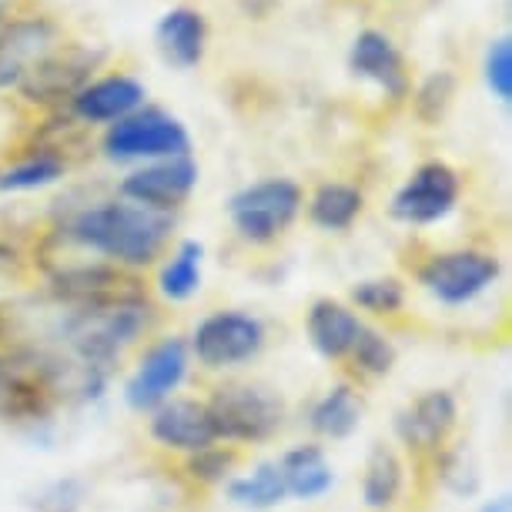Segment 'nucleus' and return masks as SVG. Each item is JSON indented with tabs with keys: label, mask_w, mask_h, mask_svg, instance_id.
Returning <instances> with one entry per match:
<instances>
[{
	"label": "nucleus",
	"mask_w": 512,
	"mask_h": 512,
	"mask_svg": "<svg viewBox=\"0 0 512 512\" xmlns=\"http://www.w3.org/2000/svg\"><path fill=\"white\" fill-rule=\"evenodd\" d=\"M225 496L231 506H238L245 512L278 509L288 499L278 459H262V462H255V469L245 472V476H231L225 482Z\"/></svg>",
	"instance_id": "nucleus-24"
},
{
	"label": "nucleus",
	"mask_w": 512,
	"mask_h": 512,
	"mask_svg": "<svg viewBox=\"0 0 512 512\" xmlns=\"http://www.w3.org/2000/svg\"><path fill=\"white\" fill-rule=\"evenodd\" d=\"M47 292L61 308H114L148 302V288L111 262H74L47 272Z\"/></svg>",
	"instance_id": "nucleus-4"
},
{
	"label": "nucleus",
	"mask_w": 512,
	"mask_h": 512,
	"mask_svg": "<svg viewBox=\"0 0 512 512\" xmlns=\"http://www.w3.org/2000/svg\"><path fill=\"white\" fill-rule=\"evenodd\" d=\"M349 67L355 77L382 88L385 98L392 101L409 98V74H405L402 54L382 31H362L355 37L349 51Z\"/></svg>",
	"instance_id": "nucleus-16"
},
{
	"label": "nucleus",
	"mask_w": 512,
	"mask_h": 512,
	"mask_svg": "<svg viewBox=\"0 0 512 512\" xmlns=\"http://www.w3.org/2000/svg\"><path fill=\"white\" fill-rule=\"evenodd\" d=\"M459 425V402L449 389H429L405 409L395 412V439L409 452L419 456H436L446 449L449 436Z\"/></svg>",
	"instance_id": "nucleus-13"
},
{
	"label": "nucleus",
	"mask_w": 512,
	"mask_h": 512,
	"mask_svg": "<svg viewBox=\"0 0 512 512\" xmlns=\"http://www.w3.org/2000/svg\"><path fill=\"white\" fill-rule=\"evenodd\" d=\"M188 369H191L188 338L181 335L158 338V342L144 349L134 372L128 375V382H124V402H128V409L151 415L158 405L175 399L181 382L188 379Z\"/></svg>",
	"instance_id": "nucleus-9"
},
{
	"label": "nucleus",
	"mask_w": 512,
	"mask_h": 512,
	"mask_svg": "<svg viewBox=\"0 0 512 512\" xmlns=\"http://www.w3.org/2000/svg\"><path fill=\"white\" fill-rule=\"evenodd\" d=\"M195 188H198V164L191 154H178V158H161L131 171L121 181V198L134 201L141 208L161 211V215H171V211L185 205Z\"/></svg>",
	"instance_id": "nucleus-12"
},
{
	"label": "nucleus",
	"mask_w": 512,
	"mask_h": 512,
	"mask_svg": "<svg viewBox=\"0 0 512 512\" xmlns=\"http://www.w3.org/2000/svg\"><path fill=\"white\" fill-rule=\"evenodd\" d=\"M499 275H502L499 255L482 248H452L432 255L419 268V285L436 302L459 308L476 302L482 292H489L499 282Z\"/></svg>",
	"instance_id": "nucleus-8"
},
{
	"label": "nucleus",
	"mask_w": 512,
	"mask_h": 512,
	"mask_svg": "<svg viewBox=\"0 0 512 512\" xmlns=\"http://www.w3.org/2000/svg\"><path fill=\"white\" fill-rule=\"evenodd\" d=\"M365 208V195L355 185H342V181H328L318 185L312 201H308V218L322 231H349L359 221Z\"/></svg>",
	"instance_id": "nucleus-25"
},
{
	"label": "nucleus",
	"mask_w": 512,
	"mask_h": 512,
	"mask_svg": "<svg viewBox=\"0 0 512 512\" xmlns=\"http://www.w3.org/2000/svg\"><path fill=\"white\" fill-rule=\"evenodd\" d=\"M235 466H238V452L231 446H221V442L185 456V472L195 482H201V486H225L235 476Z\"/></svg>",
	"instance_id": "nucleus-30"
},
{
	"label": "nucleus",
	"mask_w": 512,
	"mask_h": 512,
	"mask_svg": "<svg viewBox=\"0 0 512 512\" xmlns=\"http://www.w3.org/2000/svg\"><path fill=\"white\" fill-rule=\"evenodd\" d=\"M64 171H67L64 154L41 148L27 154L24 161L0 171V191H41L47 185H57L64 178Z\"/></svg>",
	"instance_id": "nucleus-26"
},
{
	"label": "nucleus",
	"mask_w": 512,
	"mask_h": 512,
	"mask_svg": "<svg viewBox=\"0 0 512 512\" xmlns=\"http://www.w3.org/2000/svg\"><path fill=\"white\" fill-rule=\"evenodd\" d=\"M462 195L459 171L446 161H425L412 171L409 181L392 195V218L402 225H436L456 208Z\"/></svg>",
	"instance_id": "nucleus-10"
},
{
	"label": "nucleus",
	"mask_w": 512,
	"mask_h": 512,
	"mask_svg": "<svg viewBox=\"0 0 512 512\" xmlns=\"http://www.w3.org/2000/svg\"><path fill=\"white\" fill-rule=\"evenodd\" d=\"M211 422L218 442H241L258 446L282 432L288 405L275 389L262 382H225L208 399Z\"/></svg>",
	"instance_id": "nucleus-3"
},
{
	"label": "nucleus",
	"mask_w": 512,
	"mask_h": 512,
	"mask_svg": "<svg viewBox=\"0 0 512 512\" xmlns=\"http://www.w3.org/2000/svg\"><path fill=\"white\" fill-rule=\"evenodd\" d=\"M365 322L359 318L352 305L338 302V298H318L305 312V335L308 345L322 355L325 362H342L349 359L359 328Z\"/></svg>",
	"instance_id": "nucleus-17"
},
{
	"label": "nucleus",
	"mask_w": 512,
	"mask_h": 512,
	"mask_svg": "<svg viewBox=\"0 0 512 512\" xmlns=\"http://www.w3.org/2000/svg\"><path fill=\"white\" fill-rule=\"evenodd\" d=\"M171 231H175L171 215L121 198L74 211L57 235L77 248H88L94 255L108 258L111 265L138 272V268L158 262L164 245L171 241Z\"/></svg>",
	"instance_id": "nucleus-1"
},
{
	"label": "nucleus",
	"mask_w": 512,
	"mask_h": 512,
	"mask_svg": "<svg viewBox=\"0 0 512 512\" xmlns=\"http://www.w3.org/2000/svg\"><path fill=\"white\" fill-rule=\"evenodd\" d=\"M84 499H88V486L81 479L67 476V479H54L34 492L31 509L34 512H81Z\"/></svg>",
	"instance_id": "nucleus-32"
},
{
	"label": "nucleus",
	"mask_w": 512,
	"mask_h": 512,
	"mask_svg": "<svg viewBox=\"0 0 512 512\" xmlns=\"http://www.w3.org/2000/svg\"><path fill=\"white\" fill-rule=\"evenodd\" d=\"M278 469H282L285 492L302 502L322 499L325 492H332L335 486V469H332V462H328L325 446H318V442L292 446L278 459Z\"/></svg>",
	"instance_id": "nucleus-20"
},
{
	"label": "nucleus",
	"mask_w": 512,
	"mask_h": 512,
	"mask_svg": "<svg viewBox=\"0 0 512 512\" xmlns=\"http://www.w3.org/2000/svg\"><path fill=\"white\" fill-rule=\"evenodd\" d=\"M402 486H405L402 456L392 446H385V442H375L369 449V459H365V469H362L365 509H372V512L392 509L402 496Z\"/></svg>",
	"instance_id": "nucleus-22"
},
{
	"label": "nucleus",
	"mask_w": 512,
	"mask_h": 512,
	"mask_svg": "<svg viewBox=\"0 0 512 512\" xmlns=\"http://www.w3.org/2000/svg\"><path fill=\"white\" fill-rule=\"evenodd\" d=\"M191 138L188 128L181 124L175 114L161 108H138L128 118L108 124L101 138V151L108 161L118 164H134V161H161V158H178L188 154Z\"/></svg>",
	"instance_id": "nucleus-5"
},
{
	"label": "nucleus",
	"mask_w": 512,
	"mask_h": 512,
	"mask_svg": "<svg viewBox=\"0 0 512 512\" xmlns=\"http://www.w3.org/2000/svg\"><path fill=\"white\" fill-rule=\"evenodd\" d=\"M302 188L292 178H262L228 198V218L251 245H272L302 211Z\"/></svg>",
	"instance_id": "nucleus-6"
},
{
	"label": "nucleus",
	"mask_w": 512,
	"mask_h": 512,
	"mask_svg": "<svg viewBox=\"0 0 512 512\" xmlns=\"http://www.w3.org/2000/svg\"><path fill=\"white\" fill-rule=\"evenodd\" d=\"M436 476L442 482V489L459 499H472L482 486L476 459H472L469 449H462V446H446L436 452Z\"/></svg>",
	"instance_id": "nucleus-29"
},
{
	"label": "nucleus",
	"mask_w": 512,
	"mask_h": 512,
	"mask_svg": "<svg viewBox=\"0 0 512 512\" xmlns=\"http://www.w3.org/2000/svg\"><path fill=\"white\" fill-rule=\"evenodd\" d=\"M265 338V322L258 315L241 312V308H218L195 325L188 338V352L208 372H225L258 359Z\"/></svg>",
	"instance_id": "nucleus-7"
},
{
	"label": "nucleus",
	"mask_w": 512,
	"mask_h": 512,
	"mask_svg": "<svg viewBox=\"0 0 512 512\" xmlns=\"http://www.w3.org/2000/svg\"><path fill=\"white\" fill-rule=\"evenodd\" d=\"M0 17H4V4H0Z\"/></svg>",
	"instance_id": "nucleus-36"
},
{
	"label": "nucleus",
	"mask_w": 512,
	"mask_h": 512,
	"mask_svg": "<svg viewBox=\"0 0 512 512\" xmlns=\"http://www.w3.org/2000/svg\"><path fill=\"white\" fill-rule=\"evenodd\" d=\"M452 98H456V74L432 71L419 88H415L412 104H415V114H419L425 124H439L446 118Z\"/></svg>",
	"instance_id": "nucleus-31"
},
{
	"label": "nucleus",
	"mask_w": 512,
	"mask_h": 512,
	"mask_svg": "<svg viewBox=\"0 0 512 512\" xmlns=\"http://www.w3.org/2000/svg\"><path fill=\"white\" fill-rule=\"evenodd\" d=\"M205 37H208V24L205 17L191 7H175L168 11L154 27V44H158V54L168 61L171 67H198L201 57H205Z\"/></svg>",
	"instance_id": "nucleus-19"
},
{
	"label": "nucleus",
	"mask_w": 512,
	"mask_h": 512,
	"mask_svg": "<svg viewBox=\"0 0 512 512\" xmlns=\"http://www.w3.org/2000/svg\"><path fill=\"white\" fill-rule=\"evenodd\" d=\"M148 432L161 449L185 452V456H191V452H198V449H208L218 442L208 402L178 399V395L151 412Z\"/></svg>",
	"instance_id": "nucleus-14"
},
{
	"label": "nucleus",
	"mask_w": 512,
	"mask_h": 512,
	"mask_svg": "<svg viewBox=\"0 0 512 512\" xmlns=\"http://www.w3.org/2000/svg\"><path fill=\"white\" fill-rule=\"evenodd\" d=\"M144 98H148V91L141 81L128 74H111L84 84L71 98V114L84 124H114L144 108Z\"/></svg>",
	"instance_id": "nucleus-15"
},
{
	"label": "nucleus",
	"mask_w": 512,
	"mask_h": 512,
	"mask_svg": "<svg viewBox=\"0 0 512 512\" xmlns=\"http://www.w3.org/2000/svg\"><path fill=\"white\" fill-rule=\"evenodd\" d=\"M205 278V245L195 238L178 241V248L158 268V295L164 302H191Z\"/></svg>",
	"instance_id": "nucleus-23"
},
{
	"label": "nucleus",
	"mask_w": 512,
	"mask_h": 512,
	"mask_svg": "<svg viewBox=\"0 0 512 512\" xmlns=\"http://www.w3.org/2000/svg\"><path fill=\"white\" fill-rule=\"evenodd\" d=\"M101 64V51L88 47H64V51H47L41 61H34L17 81V88L31 104H57L71 101L84 84L91 81V71Z\"/></svg>",
	"instance_id": "nucleus-11"
},
{
	"label": "nucleus",
	"mask_w": 512,
	"mask_h": 512,
	"mask_svg": "<svg viewBox=\"0 0 512 512\" xmlns=\"http://www.w3.org/2000/svg\"><path fill=\"white\" fill-rule=\"evenodd\" d=\"M482 74H486V88L492 91V98L509 104L512 101V44H509V37H499V41L489 44Z\"/></svg>",
	"instance_id": "nucleus-33"
},
{
	"label": "nucleus",
	"mask_w": 512,
	"mask_h": 512,
	"mask_svg": "<svg viewBox=\"0 0 512 512\" xmlns=\"http://www.w3.org/2000/svg\"><path fill=\"white\" fill-rule=\"evenodd\" d=\"M151 302L114 305V308H64L54 332L67 355L84 365L108 369L121 359V352L151 325Z\"/></svg>",
	"instance_id": "nucleus-2"
},
{
	"label": "nucleus",
	"mask_w": 512,
	"mask_h": 512,
	"mask_svg": "<svg viewBox=\"0 0 512 512\" xmlns=\"http://www.w3.org/2000/svg\"><path fill=\"white\" fill-rule=\"evenodd\" d=\"M479 512H512V499H509V492H499V496H492L482 502V509Z\"/></svg>",
	"instance_id": "nucleus-34"
},
{
	"label": "nucleus",
	"mask_w": 512,
	"mask_h": 512,
	"mask_svg": "<svg viewBox=\"0 0 512 512\" xmlns=\"http://www.w3.org/2000/svg\"><path fill=\"white\" fill-rule=\"evenodd\" d=\"M11 265H17V251L7 241H0V268H11Z\"/></svg>",
	"instance_id": "nucleus-35"
},
{
	"label": "nucleus",
	"mask_w": 512,
	"mask_h": 512,
	"mask_svg": "<svg viewBox=\"0 0 512 512\" xmlns=\"http://www.w3.org/2000/svg\"><path fill=\"white\" fill-rule=\"evenodd\" d=\"M365 415V399L352 382H335L332 389L322 392V399L312 405L308 412V425H312L315 436L342 442L352 439L362 425Z\"/></svg>",
	"instance_id": "nucleus-21"
},
{
	"label": "nucleus",
	"mask_w": 512,
	"mask_h": 512,
	"mask_svg": "<svg viewBox=\"0 0 512 512\" xmlns=\"http://www.w3.org/2000/svg\"><path fill=\"white\" fill-rule=\"evenodd\" d=\"M352 308H359L365 315L375 318H389L399 315L405 308V285L395 275H379V278H362L352 285Z\"/></svg>",
	"instance_id": "nucleus-27"
},
{
	"label": "nucleus",
	"mask_w": 512,
	"mask_h": 512,
	"mask_svg": "<svg viewBox=\"0 0 512 512\" xmlns=\"http://www.w3.org/2000/svg\"><path fill=\"white\" fill-rule=\"evenodd\" d=\"M57 24L51 17H24L0 31V88H11L34 61L51 51Z\"/></svg>",
	"instance_id": "nucleus-18"
},
{
	"label": "nucleus",
	"mask_w": 512,
	"mask_h": 512,
	"mask_svg": "<svg viewBox=\"0 0 512 512\" xmlns=\"http://www.w3.org/2000/svg\"><path fill=\"white\" fill-rule=\"evenodd\" d=\"M349 359L355 369L362 375H369V379H385V375L395 369V362H399V352H395L392 338L385 332H379V328H372V325H362Z\"/></svg>",
	"instance_id": "nucleus-28"
}]
</instances>
